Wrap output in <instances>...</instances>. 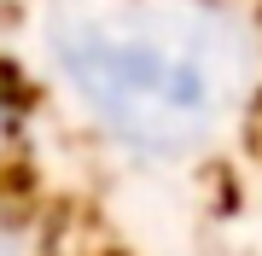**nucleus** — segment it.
<instances>
[{
  "instance_id": "f257e3e1",
  "label": "nucleus",
  "mask_w": 262,
  "mask_h": 256,
  "mask_svg": "<svg viewBox=\"0 0 262 256\" xmlns=\"http://www.w3.org/2000/svg\"><path fill=\"white\" fill-rule=\"evenodd\" d=\"M58 53L76 70V87L122 128H192L215 105V64L204 35H192L187 24H158L151 12L76 18L58 35Z\"/></svg>"
}]
</instances>
